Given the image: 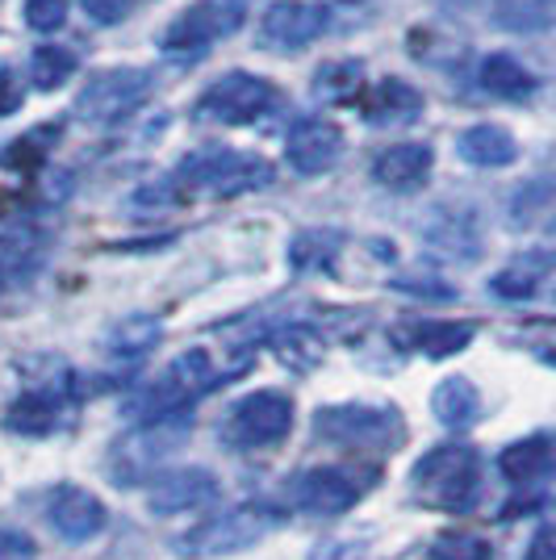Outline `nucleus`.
<instances>
[{
	"mask_svg": "<svg viewBox=\"0 0 556 560\" xmlns=\"http://www.w3.org/2000/svg\"><path fill=\"white\" fill-rule=\"evenodd\" d=\"M415 490L422 502L440 506V511H468L482 490V460L477 447L468 444H440L431 447L410 472Z\"/></svg>",
	"mask_w": 556,
	"mask_h": 560,
	"instance_id": "1",
	"label": "nucleus"
},
{
	"mask_svg": "<svg viewBox=\"0 0 556 560\" xmlns=\"http://www.w3.org/2000/svg\"><path fill=\"white\" fill-rule=\"evenodd\" d=\"M213 381L218 376H213V364H209L206 351L201 348L185 351V355H176L167 364V373L160 381H151L147 389H139V394L126 401V419H135L139 427L160 419H176V415H185V406L193 397L206 394Z\"/></svg>",
	"mask_w": 556,
	"mask_h": 560,
	"instance_id": "2",
	"label": "nucleus"
},
{
	"mask_svg": "<svg viewBox=\"0 0 556 560\" xmlns=\"http://www.w3.org/2000/svg\"><path fill=\"white\" fill-rule=\"evenodd\" d=\"M277 514L259 502H243V506H231V511L213 514L206 523H197L193 532L176 539V552L185 560H218V557H234V552H247L259 539L273 532Z\"/></svg>",
	"mask_w": 556,
	"mask_h": 560,
	"instance_id": "3",
	"label": "nucleus"
},
{
	"mask_svg": "<svg viewBox=\"0 0 556 560\" xmlns=\"http://www.w3.org/2000/svg\"><path fill=\"white\" fill-rule=\"evenodd\" d=\"M176 185L188 192H209V197H243V192L273 185V164L259 155L209 147V151H197L181 164Z\"/></svg>",
	"mask_w": 556,
	"mask_h": 560,
	"instance_id": "4",
	"label": "nucleus"
},
{
	"mask_svg": "<svg viewBox=\"0 0 556 560\" xmlns=\"http://www.w3.org/2000/svg\"><path fill=\"white\" fill-rule=\"evenodd\" d=\"M247 22V0H197L160 34V50L172 59H201L213 43L239 34Z\"/></svg>",
	"mask_w": 556,
	"mask_h": 560,
	"instance_id": "5",
	"label": "nucleus"
},
{
	"mask_svg": "<svg viewBox=\"0 0 556 560\" xmlns=\"http://www.w3.org/2000/svg\"><path fill=\"white\" fill-rule=\"evenodd\" d=\"M314 431H318V440H331V444L351 447V452H390L406 435L397 410H390V406H360V401L323 406L314 415Z\"/></svg>",
	"mask_w": 556,
	"mask_h": 560,
	"instance_id": "6",
	"label": "nucleus"
},
{
	"mask_svg": "<svg viewBox=\"0 0 556 560\" xmlns=\"http://www.w3.org/2000/svg\"><path fill=\"white\" fill-rule=\"evenodd\" d=\"M155 93V80L142 68H114L101 71L96 80H89L80 96H76V114L89 126H117L126 117H135Z\"/></svg>",
	"mask_w": 556,
	"mask_h": 560,
	"instance_id": "7",
	"label": "nucleus"
},
{
	"mask_svg": "<svg viewBox=\"0 0 556 560\" xmlns=\"http://www.w3.org/2000/svg\"><path fill=\"white\" fill-rule=\"evenodd\" d=\"M277 101L280 93L273 80L252 75V71H231V75L209 84V93L197 101L193 114L201 121H218V126H252L264 114H273Z\"/></svg>",
	"mask_w": 556,
	"mask_h": 560,
	"instance_id": "8",
	"label": "nucleus"
},
{
	"mask_svg": "<svg viewBox=\"0 0 556 560\" xmlns=\"http://www.w3.org/2000/svg\"><path fill=\"white\" fill-rule=\"evenodd\" d=\"M293 431V401L277 389H259L234 401L227 415L222 435L243 452H259V447H277L285 435Z\"/></svg>",
	"mask_w": 556,
	"mask_h": 560,
	"instance_id": "9",
	"label": "nucleus"
},
{
	"mask_svg": "<svg viewBox=\"0 0 556 560\" xmlns=\"http://www.w3.org/2000/svg\"><path fill=\"white\" fill-rule=\"evenodd\" d=\"M185 435H188L185 415L139 427L130 440H121V444L114 447V477L121 481V486H130V481H147V477L163 465V456H167V452H176V447L185 444Z\"/></svg>",
	"mask_w": 556,
	"mask_h": 560,
	"instance_id": "10",
	"label": "nucleus"
},
{
	"mask_svg": "<svg viewBox=\"0 0 556 560\" xmlns=\"http://www.w3.org/2000/svg\"><path fill=\"white\" fill-rule=\"evenodd\" d=\"M331 25V9L318 0H273L259 22V43L268 50H302L323 38Z\"/></svg>",
	"mask_w": 556,
	"mask_h": 560,
	"instance_id": "11",
	"label": "nucleus"
},
{
	"mask_svg": "<svg viewBox=\"0 0 556 560\" xmlns=\"http://www.w3.org/2000/svg\"><path fill=\"white\" fill-rule=\"evenodd\" d=\"M364 498V481L351 477L348 468H305L302 477L293 481V502L298 511L318 514V518H335V514H348L356 502Z\"/></svg>",
	"mask_w": 556,
	"mask_h": 560,
	"instance_id": "12",
	"label": "nucleus"
},
{
	"mask_svg": "<svg viewBox=\"0 0 556 560\" xmlns=\"http://www.w3.org/2000/svg\"><path fill=\"white\" fill-rule=\"evenodd\" d=\"M427 252H436L443 259H456V264H473L482 256V218L464 206H440L431 210V218L418 226Z\"/></svg>",
	"mask_w": 556,
	"mask_h": 560,
	"instance_id": "13",
	"label": "nucleus"
},
{
	"mask_svg": "<svg viewBox=\"0 0 556 560\" xmlns=\"http://www.w3.org/2000/svg\"><path fill=\"white\" fill-rule=\"evenodd\" d=\"M218 502V477L209 468H172V472H160L151 481V493H147V506L155 514H193L206 511Z\"/></svg>",
	"mask_w": 556,
	"mask_h": 560,
	"instance_id": "14",
	"label": "nucleus"
},
{
	"mask_svg": "<svg viewBox=\"0 0 556 560\" xmlns=\"http://www.w3.org/2000/svg\"><path fill=\"white\" fill-rule=\"evenodd\" d=\"M47 523L68 539V544H89L105 532L109 523V511L96 493L80 490V486H55L47 498Z\"/></svg>",
	"mask_w": 556,
	"mask_h": 560,
	"instance_id": "15",
	"label": "nucleus"
},
{
	"mask_svg": "<svg viewBox=\"0 0 556 560\" xmlns=\"http://www.w3.org/2000/svg\"><path fill=\"white\" fill-rule=\"evenodd\" d=\"M344 155V130L326 117H305L285 139V160L302 176H318Z\"/></svg>",
	"mask_w": 556,
	"mask_h": 560,
	"instance_id": "16",
	"label": "nucleus"
},
{
	"mask_svg": "<svg viewBox=\"0 0 556 560\" xmlns=\"http://www.w3.org/2000/svg\"><path fill=\"white\" fill-rule=\"evenodd\" d=\"M431 164H436V155H431L427 142H397V147H385L377 155L372 176H377V185L390 188V192H415L431 176Z\"/></svg>",
	"mask_w": 556,
	"mask_h": 560,
	"instance_id": "17",
	"label": "nucleus"
},
{
	"mask_svg": "<svg viewBox=\"0 0 556 560\" xmlns=\"http://www.w3.org/2000/svg\"><path fill=\"white\" fill-rule=\"evenodd\" d=\"M68 419V389L63 385H38L9 406V427L22 435H50Z\"/></svg>",
	"mask_w": 556,
	"mask_h": 560,
	"instance_id": "18",
	"label": "nucleus"
},
{
	"mask_svg": "<svg viewBox=\"0 0 556 560\" xmlns=\"http://www.w3.org/2000/svg\"><path fill=\"white\" fill-rule=\"evenodd\" d=\"M498 468L510 486L528 490V486H544L548 477H556V447L544 435H528V440H514L510 447H502Z\"/></svg>",
	"mask_w": 556,
	"mask_h": 560,
	"instance_id": "19",
	"label": "nucleus"
},
{
	"mask_svg": "<svg viewBox=\"0 0 556 560\" xmlns=\"http://www.w3.org/2000/svg\"><path fill=\"white\" fill-rule=\"evenodd\" d=\"M507 222L519 234H556V176H535L510 197Z\"/></svg>",
	"mask_w": 556,
	"mask_h": 560,
	"instance_id": "20",
	"label": "nucleus"
},
{
	"mask_svg": "<svg viewBox=\"0 0 556 560\" xmlns=\"http://www.w3.org/2000/svg\"><path fill=\"white\" fill-rule=\"evenodd\" d=\"M456 151H461L464 164L473 167H507L519 160V142L510 130L502 126H468L461 139H456Z\"/></svg>",
	"mask_w": 556,
	"mask_h": 560,
	"instance_id": "21",
	"label": "nucleus"
},
{
	"mask_svg": "<svg viewBox=\"0 0 556 560\" xmlns=\"http://www.w3.org/2000/svg\"><path fill=\"white\" fill-rule=\"evenodd\" d=\"M422 114V96L406 80H381L377 89L364 93V117L372 126H397V121H415Z\"/></svg>",
	"mask_w": 556,
	"mask_h": 560,
	"instance_id": "22",
	"label": "nucleus"
},
{
	"mask_svg": "<svg viewBox=\"0 0 556 560\" xmlns=\"http://www.w3.org/2000/svg\"><path fill=\"white\" fill-rule=\"evenodd\" d=\"M431 415L448 427V431H464V427H473L477 415H482V397L473 389V381H464V376H448L436 385V394H431Z\"/></svg>",
	"mask_w": 556,
	"mask_h": 560,
	"instance_id": "23",
	"label": "nucleus"
},
{
	"mask_svg": "<svg viewBox=\"0 0 556 560\" xmlns=\"http://www.w3.org/2000/svg\"><path fill=\"white\" fill-rule=\"evenodd\" d=\"M163 339V323L155 314H130V318H121L114 330H109V339H105V348L114 360H142L147 351H155Z\"/></svg>",
	"mask_w": 556,
	"mask_h": 560,
	"instance_id": "24",
	"label": "nucleus"
},
{
	"mask_svg": "<svg viewBox=\"0 0 556 560\" xmlns=\"http://www.w3.org/2000/svg\"><path fill=\"white\" fill-rule=\"evenodd\" d=\"M477 80L489 96H502V101H528L535 93V75L510 55H489L477 71Z\"/></svg>",
	"mask_w": 556,
	"mask_h": 560,
	"instance_id": "25",
	"label": "nucleus"
},
{
	"mask_svg": "<svg viewBox=\"0 0 556 560\" xmlns=\"http://www.w3.org/2000/svg\"><path fill=\"white\" fill-rule=\"evenodd\" d=\"M494 22L510 34H540L556 25V0H494Z\"/></svg>",
	"mask_w": 556,
	"mask_h": 560,
	"instance_id": "26",
	"label": "nucleus"
},
{
	"mask_svg": "<svg viewBox=\"0 0 556 560\" xmlns=\"http://www.w3.org/2000/svg\"><path fill=\"white\" fill-rule=\"evenodd\" d=\"M556 259H519V264H510V268H502L498 277L489 280V293L494 298H502V302H528V298H535L540 293V280H544V272L553 268Z\"/></svg>",
	"mask_w": 556,
	"mask_h": 560,
	"instance_id": "27",
	"label": "nucleus"
},
{
	"mask_svg": "<svg viewBox=\"0 0 556 560\" xmlns=\"http://www.w3.org/2000/svg\"><path fill=\"white\" fill-rule=\"evenodd\" d=\"M76 68H80V55L71 47H59V43H43V47H34V55H30V80L43 93L59 89L63 80H71Z\"/></svg>",
	"mask_w": 556,
	"mask_h": 560,
	"instance_id": "28",
	"label": "nucleus"
},
{
	"mask_svg": "<svg viewBox=\"0 0 556 560\" xmlns=\"http://www.w3.org/2000/svg\"><path fill=\"white\" fill-rule=\"evenodd\" d=\"M473 335H477L473 323H422L410 343H415L427 360H448V355H456V351L468 348Z\"/></svg>",
	"mask_w": 556,
	"mask_h": 560,
	"instance_id": "29",
	"label": "nucleus"
},
{
	"mask_svg": "<svg viewBox=\"0 0 556 560\" xmlns=\"http://www.w3.org/2000/svg\"><path fill=\"white\" fill-rule=\"evenodd\" d=\"M360 89H364V63H356V59H335V63H323L314 71V96L318 101L339 105V101H351Z\"/></svg>",
	"mask_w": 556,
	"mask_h": 560,
	"instance_id": "30",
	"label": "nucleus"
},
{
	"mask_svg": "<svg viewBox=\"0 0 556 560\" xmlns=\"http://www.w3.org/2000/svg\"><path fill=\"white\" fill-rule=\"evenodd\" d=\"M273 351L280 355V364H289L298 373H310L323 360V339L310 327H285L273 335Z\"/></svg>",
	"mask_w": 556,
	"mask_h": 560,
	"instance_id": "31",
	"label": "nucleus"
},
{
	"mask_svg": "<svg viewBox=\"0 0 556 560\" xmlns=\"http://www.w3.org/2000/svg\"><path fill=\"white\" fill-rule=\"evenodd\" d=\"M339 243H344V234L339 231H302L298 238H293L289 259H293V268H302V272H310V268H326V264L335 259V252H339Z\"/></svg>",
	"mask_w": 556,
	"mask_h": 560,
	"instance_id": "32",
	"label": "nucleus"
},
{
	"mask_svg": "<svg viewBox=\"0 0 556 560\" xmlns=\"http://www.w3.org/2000/svg\"><path fill=\"white\" fill-rule=\"evenodd\" d=\"M431 560H494V548L473 532H440L431 539Z\"/></svg>",
	"mask_w": 556,
	"mask_h": 560,
	"instance_id": "33",
	"label": "nucleus"
},
{
	"mask_svg": "<svg viewBox=\"0 0 556 560\" xmlns=\"http://www.w3.org/2000/svg\"><path fill=\"white\" fill-rule=\"evenodd\" d=\"M68 22V0H25V25L38 34H55Z\"/></svg>",
	"mask_w": 556,
	"mask_h": 560,
	"instance_id": "34",
	"label": "nucleus"
},
{
	"mask_svg": "<svg viewBox=\"0 0 556 560\" xmlns=\"http://www.w3.org/2000/svg\"><path fill=\"white\" fill-rule=\"evenodd\" d=\"M34 557H38V544L30 539V532L0 527V560H34Z\"/></svg>",
	"mask_w": 556,
	"mask_h": 560,
	"instance_id": "35",
	"label": "nucleus"
},
{
	"mask_svg": "<svg viewBox=\"0 0 556 560\" xmlns=\"http://www.w3.org/2000/svg\"><path fill=\"white\" fill-rule=\"evenodd\" d=\"M80 4H84V13H89L96 25H117L130 18V4H135V0H80Z\"/></svg>",
	"mask_w": 556,
	"mask_h": 560,
	"instance_id": "36",
	"label": "nucleus"
},
{
	"mask_svg": "<svg viewBox=\"0 0 556 560\" xmlns=\"http://www.w3.org/2000/svg\"><path fill=\"white\" fill-rule=\"evenodd\" d=\"M394 289H402V293H415V298H436V302H452V298H456V289H452V284H443V280H427V277L394 280Z\"/></svg>",
	"mask_w": 556,
	"mask_h": 560,
	"instance_id": "37",
	"label": "nucleus"
},
{
	"mask_svg": "<svg viewBox=\"0 0 556 560\" xmlns=\"http://www.w3.org/2000/svg\"><path fill=\"white\" fill-rule=\"evenodd\" d=\"M22 96H25V84L18 80V71L9 68V63H0V117L13 114L22 105Z\"/></svg>",
	"mask_w": 556,
	"mask_h": 560,
	"instance_id": "38",
	"label": "nucleus"
},
{
	"mask_svg": "<svg viewBox=\"0 0 556 560\" xmlns=\"http://www.w3.org/2000/svg\"><path fill=\"white\" fill-rule=\"evenodd\" d=\"M523 560H556V523H548V527L535 532V539L528 544V557Z\"/></svg>",
	"mask_w": 556,
	"mask_h": 560,
	"instance_id": "39",
	"label": "nucleus"
},
{
	"mask_svg": "<svg viewBox=\"0 0 556 560\" xmlns=\"http://www.w3.org/2000/svg\"><path fill=\"white\" fill-rule=\"evenodd\" d=\"M540 355H544L548 364H556V348H544V351H540Z\"/></svg>",
	"mask_w": 556,
	"mask_h": 560,
	"instance_id": "40",
	"label": "nucleus"
}]
</instances>
